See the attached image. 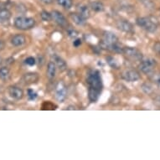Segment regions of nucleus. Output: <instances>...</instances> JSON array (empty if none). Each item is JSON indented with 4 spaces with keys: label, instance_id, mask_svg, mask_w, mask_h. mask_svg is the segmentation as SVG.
<instances>
[{
    "label": "nucleus",
    "instance_id": "obj_26",
    "mask_svg": "<svg viewBox=\"0 0 160 160\" xmlns=\"http://www.w3.org/2000/svg\"><path fill=\"white\" fill-rule=\"evenodd\" d=\"M27 96H28V98H29V101H34L38 97L36 92H34V90L32 89H29L27 91Z\"/></svg>",
    "mask_w": 160,
    "mask_h": 160
},
{
    "label": "nucleus",
    "instance_id": "obj_11",
    "mask_svg": "<svg viewBox=\"0 0 160 160\" xmlns=\"http://www.w3.org/2000/svg\"><path fill=\"white\" fill-rule=\"evenodd\" d=\"M39 74L36 72H29L24 74L23 76V81L26 85H31L36 83L39 81Z\"/></svg>",
    "mask_w": 160,
    "mask_h": 160
},
{
    "label": "nucleus",
    "instance_id": "obj_14",
    "mask_svg": "<svg viewBox=\"0 0 160 160\" xmlns=\"http://www.w3.org/2000/svg\"><path fill=\"white\" fill-rule=\"evenodd\" d=\"M53 59H54V63L55 64V66L57 67L60 71H65L67 68V65H66V62L64 61L63 59L59 56L57 55H53Z\"/></svg>",
    "mask_w": 160,
    "mask_h": 160
},
{
    "label": "nucleus",
    "instance_id": "obj_29",
    "mask_svg": "<svg viewBox=\"0 0 160 160\" xmlns=\"http://www.w3.org/2000/svg\"><path fill=\"white\" fill-rule=\"evenodd\" d=\"M82 45V39H76L74 40V42H73V45L75 46V47H79L80 45Z\"/></svg>",
    "mask_w": 160,
    "mask_h": 160
},
{
    "label": "nucleus",
    "instance_id": "obj_13",
    "mask_svg": "<svg viewBox=\"0 0 160 160\" xmlns=\"http://www.w3.org/2000/svg\"><path fill=\"white\" fill-rule=\"evenodd\" d=\"M26 42V38L24 35L21 34H18L13 36L11 39V44L14 46V47H18V46H22L24 45Z\"/></svg>",
    "mask_w": 160,
    "mask_h": 160
},
{
    "label": "nucleus",
    "instance_id": "obj_10",
    "mask_svg": "<svg viewBox=\"0 0 160 160\" xmlns=\"http://www.w3.org/2000/svg\"><path fill=\"white\" fill-rule=\"evenodd\" d=\"M8 94L11 98H13V100L19 101L24 97V91L20 87L11 86L8 87Z\"/></svg>",
    "mask_w": 160,
    "mask_h": 160
},
{
    "label": "nucleus",
    "instance_id": "obj_23",
    "mask_svg": "<svg viewBox=\"0 0 160 160\" xmlns=\"http://www.w3.org/2000/svg\"><path fill=\"white\" fill-rule=\"evenodd\" d=\"M40 17H41V19H42L43 21H50V20L52 19L51 13H49V12L45 10H43L40 13Z\"/></svg>",
    "mask_w": 160,
    "mask_h": 160
},
{
    "label": "nucleus",
    "instance_id": "obj_8",
    "mask_svg": "<svg viewBox=\"0 0 160 160\" xmlns=\"http://www.w3.org/2000/svg\"><path fill=\"white\" fill-rule=\"evenodd\" d=\"M51 17H52V19L56 23V24L59 25V26L62 27V28H66L68 26V22H67V19L66 18V17L57 10L53 11L51 13Z\"/></svg>",
    "mask_w": 160,
    "mask_h": 160
},
{
    "label": "nucleus",
    "instance_id": "obj_28",
    "mask_svg": "<svg viewBox=\"0 0 160 160\" xmlns=\"http://www.w3.org/2000/svg\"><path fill=\"white\" fill-rule=\"evenodd\" d=\"M153 50L155 52L160 55V42H156L153 45Z\"/></svg>",
    "mask_w": 160,
    "mask_h": 160
},
{
    "label": "nucleus",
    "instance_id": "obj_4",
    "mask_svg": "<svg viewBox=\"0 0 160 160\" xmlns=\"http://www.w3.org/2000/svg\"><path fill=\"white\" fill-rule=\"evenodd\" d=\"M35 25V20L33 18L18 16L14 19V26L20 30H28L34 28Z\"/></svg>",
    "mask_w": 160,
    "mask_h": 160
},
{
    "label": "nucleus",
    "instance_id": "obj_1",
    "mask_svg": "<svg viewBox=\"0 0 160 160\" xmlns=\"http://www.w3.org/2000/svg\"><path fill=\"white\" fill-rule=\"evenodd\" d=\"M88 85V98L91 102H97L103 89L102 79L99 71H92L87 78Z\"/></svg>",
    "mask_w": 160,
    "mask_h": 160
},
{
    "label": "nucleus",
    "instance_id": "obj_19",
    "mask_svg": "<svg viewBox=\"0 0 160 160\" xmlns=\"http://www.w3.org/2000/svg\"><path fill=\"white\" fill-rule=\"evenodd\" d=\"M10 70L8 67L6 66L0 67V80H2L3 82H6L10 78Z\"/></svg>",
    "mask_w": 160,
    "mask_h": 160
},
{
    "label": "nucleus",
    "instance_id": "obj_7",
    "mask_svg": "<svg viewBox=\"0 0 160 160\" xmlns=\"http://www.w3.org/2000/svg\"><path fill=\"white\" fill-rule=\"evenodd\" d=\"M122 54L126 55L127 57L130 58L134 61H141L142 59V53L140 52L138 50H137L136 48L125 47L123 49Z\"/></svg>",
    "mask_w": 160,
    "mask_h": 160
},
{
    "label": "nucleus",
    "instance_id": "obj_6",
    "mask_svg": "<svg viewBox=\"0 0 160 160\" xmlns=\"http://www.w3.org/2000/svg\"><path fill=\"white\" fill-rule=\"evenodd\" d=\"M67 96L66 87L63 82H59L55 87V98L59 102H64Z\"/></svg>",
    "mask_w": 160,
    "mask_h": 160
},
{
    "label": "nucleus",
    "instance_id": "obj_2",
    "mask_svg": "<svg viewBox=\"0 0 160 160\" xmlns=\"http://www.w3.org/2000/svg\"><path fill=\"white\" fill-rule=\"evenodd\" d=\"M137 24L146 31L149 33H155L158 29V21L156 18L151 17H140L136 19Z\"/></svg>",
    "mask_w": 160,
    "mask_h": 160
},
{
    "label": "nucleus",
    "instance_id": "obj_3",
    "mask_svg": "<svg viewBox=\"0 0 160 160\" xmlns=\"http://www.w3.org/2000/svg\"><path fill=\"white\" fill-rule=\"evenodd\" d=\"M118 41V36L114 33L110 31H106L104 32V34L102 35V39L100 42V46H101L102 49L111 51L113 45L116 44Z\"/></svg>",
    "mask_w": 160,
    "mask_h": 160
},
{
    "label": "nucleus",
    "instance_id": "obj_25",
    "mask_svg": "<svg viewBox=\"0 0 160 160\" xmlns=\"http://www.w3.org/2000/svg\"><path fill=\"white\" fill-rule=\"evenodd\" d=\"M151 80H152V82L153 83L156 84L158 88H160V73H157V74H153L152 75V76L150 77Z\"/></svg>",
    "mask_w": 160,
    "mask_h": 160
},
{
    "label": "nucleus",
    "instance_id": "obj_5",
    "mask_svg": "<svg viewBox=\"0 0 160 160\" xmlns=\"http://www.w3.org/2000/svg\"><path fill=\"white\" fill-rule=\"evenodd\" d=\"M155 66H156V61L152 58L142 59L141 63L139 65V70L142 71V73L149 75L152 72Z\"/></svg>",
    "mask_w": 160,
    "mask_h": 160
},
{
    "label": "nucleus",
    "instance_id": "obj_12",
    "mask_svg": "<svg viewBox=\"0 0 160 160\" xmlns=\"http://www.w3.org/2000/svg\"><path fill=\"white\" fill-rule=\"evenodd\" d=\"M117 26L120 30L125 32V33H133L134 29L133 25L130 23V22L127 21V20H120L118 22Z\"/></svg>",
    "mask_w": 160,
    "mask_h": 160
},
{
    "label": "nucleus",
    "instance_id": "obj_35",
    "mask_svg": "<svg viewBox=\"0 0 160 160\" xmlns=\"http://www.w3.org/2000/svg\"><path fill=\"white\" fill-rule=\"evenodd\" d=\"M2 61H3V60H2V58L0 57V65L2 64Z\"/></svg>",
    "mask_w": 160,
    "mask_h": 160
},
{
    "label": "nucleus",
    "instance_id": "obj_33",
    "mask_svg": "<svg viewBox=\"0 0 160 160\" xmlns=\"http://www.w3.org/2000/svg\"><path fill=\"white\" fill-rule=\"evenodd\" d=\"M77 108H76V107L74 106H69L68 108H66V110H76Z\"/></svg>",
    "mask_w": 160,
    "mask_h": 160
},
{
    "label": "nucleus",
    "instance_id": "obj_9",
    "mask_svg": "<svg viewBox=\"0 0 160 160\" xmlns=\"http://www.w3.org/2000/svg\"><path fill=\"white\" fill-rule=\"evenodd\" d=\"M122 78L127 82H134L140 79V75L135 70H126L122 74Z\"/></svg>",
    "mask_w": 160,
    "mask_h": 160
},
{
    "label": "nucleus",
    "instance_id": "obj_27",
    "mask_svg": "<svg viewBox=\"0 0 160 160\" xmlns=\"http://www.w3.org/2000/svg\"><path fill=\"white\" fill-rule=\"evenodd\" d=\"M24 63H25V65H27V66H34V65L36 64V61H35V59H34V57L30 56V57H28L27 59L24 60Z\"/></svg>",
    "mask_w": 160,
    "mask_h": 160
},
{
    "label": "nucleus",
    "instance_id": "obj_24",
    "mask_svg": "<svg viewBox=\"0 0 160 160\" xmlns=\"http://www.w3.org/2000/svg\"><path fill=\"white\" fill-rule=\"evenodd\" d=\"M142 92L148 95L151 94L152 92V91H153V90H152V87L150 84H148V83H143V84L142 85Z\"/></svg>",
    "mask_w": 160,
    "mask_h": 160
},
{
    "label": "nucleus",
    "instance_id": "obj_32",
    "mask_svg": "<svg viewBox=\"0 0 160 160\" xmlns=\"http://www.w3.org/2000/svg\"><path fill=\"white\" fill-rule=\"evenodd\" d=\"M69 34H70V36L71 37H74L76 36V33L74 30H71V31H69Z\"/></svg>",
    "mask_w": 160,
    "mask_h": 160
},
{
    "label": "nucleus",
    "instance_id": "obj_16",
    "mask_svg": "<svg viewBox=\"0 0 160 160\" xmlns=\"http://www.w3.org/2000/svg\"><path fill=\"white\" fill-rule=\"evenodd\" d=\"M71 18L73 20L75 24H76L79 26H83L86 24V18L84 17H82L79 13H71Z\"/></svg>",
    "mask_w": 160,
    "mask_h": 160
},
{
    "label": "nucleus",
    "instance_id": "obj_21",
    "mask_svg": "<svg viewBox=\"0 0 160 160\" xmlns=\"http://www.w3.org/2000/svg\"><path fill=\"white\" fill-rule=\"evenodd\" d=\"M78 13H80L82 17H84L86 19H87V18L90 17V10L87 6H85V5L80 6V7L78 8Z\"/></svg>",
    "mask_w": 160,
    "mask_h": 160
},
{
    "label": "nucleus",
    "instance_id": "obj_22",
    "mask_svg": "<svg viewBox=\"0 0 160 160\" xmlns=\"http://www.w3.org/2000/svg\"><path fill=\"white\" fill-rule=\"evenodd\" d=\"M55 1L59 5L63 7L64 8H66V9L71 8L72 7V4H73L72 0H55Z\"/></svg>",
    "mask_w": 160,
    "mask_h": 160
},
{
    "label": "nucleus",
    "instance_id": "obj_20",
    "mask_svg": "<svg viewBox=\"0 0 160 160\" xmlns=\"http://www.w3.org/2000/svg\"><path fill=\"white\" fill-rule=\"evenodd\" d=\"M106 60H107V62L109 65V66H111L112 68L113 69H118L120 67V64L117 61V59L112 56H108V57L106 58Z\"/></svg>",
    "mask_w": 160,
    "mask_h": 160
},
{
    "label": "nucleus",
    "instance_id": "obj_31",
    "mask_svg": "<svg viewBox=\"0 0 160 160\" xmlns=\"http://www.w3.org/2000/svg\"><path fill=\"white\" fill-rule=\"evenodd\" d=\"M41 3H45V4H50L53 3V0H39Z\"/></svg>",
    "mask_w": 160,
    "mask_h": 160
},
{
    "label": "nucleus",
    "instance_id": "obj_17",
    "mask_svg": "<svg viewBox=\"0 0 160 160\" xmlns=\"http://www.w3.org/2000/svg\"><path fill=\"white\" fill-rule=\"evenodd\" d=\"M56 66L55 64L54 63V61H50L47 65V71H46V74H47L48 78L50 80H52V79L55 78V74H56Z\"/></svg>",
    "mask_w": 160,
    "mask_h": 160
},
{
    "label": "nucleus",
    "instance_id": "obj_34",
    "mask_svg": "<svg viewBox=\"0 0 160 160\" xmlns=\"http://www.w3.org/2000/svg\"><path fill=\"white\" fill-rule=\"evenodd\" d=\"M157 102H158V103H159V104H160V96H159V97H158V98H157Z\"/></svg>",
    "mask_w": 160,
    "mask_h": 160
},
{
    "label": "nucleus",
    "instance_id": "obj_15",
    "mask_svg": "<svg viewBox=\"0 0 160 160\" xmlns=\"http://www.w3.org/2000/svg\"><path fill=\"white\" fill-rule=\"evenodd\" d=\"M12 13L8 8H3L0 9V24H6L10 20Z\"/></svg>",
    "mask_w": 160,
    "mask_h": 160
},
{
    "label": "nucleus",
    "instance_id": "obj_36",
    "mask_svg": "<svg viewBox=\"0 0 160 160\" xmlns=\"http://www.w3.org/2000/svg\"><path fill=\"white\" fill-rule=\"evenodd\" d=\"M140 1H143V0H140Z\"/></svg>",
    "mask_w": 160,
    "mask_h": 160
},
{
    "label": "nucleus",
    "instance_id": "obj_30",
    "mask_svg": "<svg viewBox=\"0 0 160 160\" xmlns=\"http://www.w3.org/2000/svg\"><path fill=\"white\" fill-rule=\"evenodd\" d=\"M4 47H5V43H4L3 40H1V39H0V52L4 49Z\"/></svg>",
    "mask_w": 160,
    "mask_h": 160
},
{
    "label": "nucleus",
    "instance_id": "obj_18",
    "mask_svg": "<svg viewBox=\"0 0 160 160\" xmlns=\"http://www.w3.org/2000/svg\"><path fill=\"white\" fill-rule=\"evenodd\" d=\"M90 7H91L92 10L94 12H97V13L103 12L104 9H105V6L101 1H93V2L90 3Z\"/></svg>",
    "mask_w": 160,
    "mask_h": 160
}]
</instances>
